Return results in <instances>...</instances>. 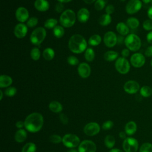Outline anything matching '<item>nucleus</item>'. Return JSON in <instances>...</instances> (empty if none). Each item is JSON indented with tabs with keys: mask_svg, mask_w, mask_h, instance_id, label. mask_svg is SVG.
<instances>
[{
	"mask_svg": "<svg viewBox=\"0 0 152 152\" xmlns=\"http://www.w3.org/2000/svg\"><path fill=\"white\" fill-rule=\"evenodd\" d=\"M38 18L36 17H32L30 18H28V20L27 21V26L28 27L30 28H33L35 26H37V24H38Z\"/></svg>",
	"mask_w": 152,
	"mask_h": 152,
	"instance_id": "obj_38",
	"label": "nucleus"
},
{
	"mask_svg": "<svg viewBox=\"0 0 152 152\" xmlns=\"http://www.w3.org/2000/svg\"><path fill=\"white\" fill-rule=\"evenodd\" d=\"M144 53L146 56L151 57L152 56V46H148L145 49Z\"/></svg>",
	"mask_w": 152,
	"mask_h": 152,
	"instance_id": "obj_48",
	"label": "nucleus"
},
{
	"mask_svg": "<svg viewBox=\"0 0 152 152\" xmlns=\"http://www.w3.org/2000/svg\"><path fill=\"white\" fill-rule=\"evenodd\" d=\"M120 1H121V2H124V1H126V0H119Z\"/></svg>",
	"mask_w": 152,
	"mask_h": 152,
	"instance_id": "obj_62",
	"label": "nucleus"
},
{
	"mask_svg": "<svg viewBox=\"0 0 152 152\" xmlns=\"http://www.w3.org/2000/svg\"><path fill=\"white\" fill-rule=\"evenodd\" d=\"M130 62L134 67L141 68L145 64V56L140 53H135L131 56Z\"/></svg>",
	"mask_w": 152,
	"mask_h": 152,
	"instance_id": "obj_13",
	"label": "nucleus"
},
{
	"mask_svg": "<svg viewBox=\"0 0 152 152\" xmlns=\"http://www.w3.org/2000/svg\"><path fill=\"white\" fill-rule=\"evenodd\" d=\"M36 145L32 142L26 143L22 148L21 152H36Z\"/></svg>",
	"mask_w": 152,
	"mask_h": 152,
	"instance_id": "obj_32",
	"label": "nucleus"
},
{
	"mask_svg": "<svg viewBox=\"0 0 152 152\" xmlns=\"http://www.w3.org/2000/svg\"><path fill=\"white\" fill-rule=\"evenodd\" d=\"M103 42L107 48H112L118 43V37L114 32L109 31L104 34Z\"/></svg>",
	"mask_w": 152,
	"mask_h": 152,
	"instance_id": "obj_12",
	"label": "nucleus"
},
{
	"mask_svg": "<svg viewBox=\"0 0 152 152\" xmlns=\"http://www.w3.org/2000/svg\"><path fill=\"white\" fill-rule=\"evenodd\" d=\"M112 21V17L110 15L105 14L102 15L99 18V23L102 26H106L109 25Z\"/></svg>",
	"mask_w": 152,
	"mask_h": 152,
	"instance_id": "obj_26",
	"label": "nucleus"
},
{
	"mask_svg": "<svg viewBox=\"0 0 152 152\" xmlns=\"http://www.w3.org/2000/svg\"><path fill=\"white\" fill-rule=\"evenodd\" d=\"M12 83V78L7 75H1L0 76V87L5 88L10 87Z\"/></svg>",
	"mask_w": 152,
	"mask_h": 152,
	"instance_id": "obj_22",
	"label": "nucleus"
},
{
	"mask_svg": "<svg viewBox=\"0 0 152 152\" xmlns=\"http://www.w3.org/2000/svg\"><path fill=\"white\" fill-rule=\"evenodd\" d=\"M115 66L116 71L121 74H127L130 69V64L129 61L122 56L118 58L116 60Z\"/></svg>",
	"mask_w": 152,
	"mask_h": 152,
	"instance_id": "obj_6",
	"label": "nucleus"
},
{
	"mask_svg": "<svg viewBox=\"0 0 152 152\" xmlns=\"http://www.w3.org/2000/svg\"><path fill=\"white\" fill-rule=\"evenodd\" d=\"M122 147L125 152H137L139 144L138 141L132 137H126L124 140Z\"/></svg>",
	"mask_w": 152,
	"mask_h": 152,
	"instance_id": "obj_8",
	"label": "nucleus"
},
{
	"mask_svg": "<svg viewBox=\"0 0 152 152\" xmlns=\"http://www.w3.org/2000/svg\"><path fill=\"white\" fill-rule=\"evenodd\" d=\"M63 144L68 148H74L80 144L79 137L73 134H66L62 137Z\"/></svg>",
	"mask_w": 152,
	"mask_h": 152,
	"instance_id": "obj_7",
	"label": "nucleus"
},
{
	"mask_svg": "<svg viewBox=\"0 0 152 152\" xmlns=\"http://www.w3.org/2000/svg\"><path fill=\"white\" fill-rule=\"evenodd\" d=\"M116 29L118 33H119L121 36L128 35L129 32V28L126 24L123 22L118 23L116 26Z\"/></svg>",
	"mask_w": 152,
	"mask_h": 152,
	"instance_id": "obj_21",
	"label": "nucleus"
},
{
	"mask_svg": "<svg viewBox=\"0 0 152 152\" xmlns=\"http://www.w3.org/2000/svg\"><path fill=\"white\" fill-rule=\"evenodd\" d=\"M59 119L64 125H66L68 123V118L67 116L64 113H61L59 115Z\"/></svg>",
	"mask_w": 152,
	"mask_h": 152,
	"instance_id": "obj_45",
	"label": "nucleus"
},
{
	"mask_svg": "<svg viewBox=\"0 0 152 152\" xmlns=\"http://www.w3.org/2000/svg\"><path fill=\"white\" fill-rule=\"evenodd\" d=\"M46 36V31L45 28L39 27L35 28L30 34V40L34 45H40Z\"/></svg>",
	"mask_w": 152,
	"mask_h": 152,
	"instance_id": "obj_5",
	"label": "nucleus"
},
{
	"mask_svg": "<svg viewBox=\"0 0 152 152\" xmlns=\"http://www.w3.org/2000/svg\"><path fill=\"white\" fill-rule=\"evenodd\" d=\"M0 94H1L0 100H2V97H3V92L2 91V90H0Z\"/></svg>",
	"mask_w": 152,
	"mask_h": 152,
	"instance_id": "obj_59",
	"label": "nucleus"
},
{
	"mask_svg": "<svg viewBox=\"0 0 152 152\" xmlns=\"http://www.w3.org/2000/svg\"><path fill=\"white\" fill-rule=\"evenodd\" d=\"M64 6L63 5V3H61V2H58L56 5H55V11L58 12V13H60V12H64L63 10H64Z\"/></svg>",
	"mask_w": 152,
	"mask_h": 152,
	"instance_id": "obj_46",
	"label": "nucleus"
},
{
	"mask_svg": "<svg viewBox=\"0 0 152 152\" xmlns=\"http://www.w3.org/2000/svg\"><path fill=\"white\" fill-rule=\"evenodd\" d=\"M151 4H152V1H151Z\"/></svg>",
	"mask_w": 152,
	"mask_h": 152,
	"instance_id": "obj_64",
	"label": "nucleus"
},
{
	"mask_svg": "<svg viewBox=\"0 0 152 152\" xmlns=\"http://www.w3.org/2000/svg\"><path fill=\"white\" fill-rule=\"evenodd\" d=\"M76 15L74 11L72 10L68 9L62 12L59 21L62 26L66 28L72 27L75 23Z\"/></svg>",
	"mask_w": 152,
	"mask_h": 152,
	"instance_id": "obj_3",
	"label": "nucleus"
},
{
	"mask_svg": "<svg viewBox=\"0 0 152 152\" xmlns=\"http://www.w3.org/2000/svg\"><path fill=\"white\" fill-rule=\"evenodd\" d=\"M15 126L18 129H22L24 126V122L21 121H17L15 124Z\"/></svg>",
	"mask_w": 152,
	"mask_h": 152,
	"instance_id": "obj_50",
	"label": "nucleus"
},
{
	"mask_svg": "<svg viewBox=\"0 0 152 152\" xmlns=\"http://www.w3.org/2000/svg\"><path fill=\"white\" fill-rule=\"evenodd\" d=\"M5 94L8 97H12L17 93V89L14 87H8L5 90Z\"/></svg>",
	"mask_w": 152,
	"mask_h": 152,
	"instance_id": "obj_40",
	"label": "nucleus"
},
{
	"mask_svg": "<svg viewBox=\"0 0 152 152\" xmlns=\"http://www.w3.org/2000/svg\"><path fill=\"white\" fill-rule=\"evenodd\" d=\"M53 35L56 37V38H61L63 37L65 33V30L64 28L62 26H56L54 28L53 31Z\"/></svg>",
	"mask_w": 152,
	"mask_h": 152,
	"instance_id": "obj_34",
	"label": "nucleus"
},
{
	"mask_svg": "<svg viewBox=\"0 0 152 152\" xmlns=\"http://www.w3.org/2000/svg\"><path fill=\"white\" fill-rule=\"evenodd\" d=\"M68 152H78V151H77L76 150H74V149H71V150H69Z\"/></svg>",
	"mask_w": 152,
	"mask_h": 152,
	"instance_id": "obj_60",
	"label": "nucleus"
},
{
	"mask_svg": "<svg viewBox=\"0 0 152 152\" xmlns=\"http://www.w3.org/2000/svg\"><path fill=\"white\" fill-rule=\"evenodd\" d=\"M67 62L70 65H72V66H75L79 64V61L78 58L72 55L69 56L67 58Z\"/></svg>",
	"mask_w": 152,
	"mask_h": 152,
	"instance_id": "obj_43",
	"label": "nucleus"
},
{
	"mask_svg": "<svg viewBox=\"0 0 152 152\" xmlns=\"http://www.w3.org/2000/svg\"><path fill=\"white\" fill-rule=\"evenodd\" d=\"M100 130L99 125L97 122H91L87 124L83 129L84 132L88 136H94L97 135Z\"/></svg>",
	"mask_w": 152,
	"mask_h": 152,
	"instance_id": "obj_11",
	"label": "nucleus"
},
{
	"mask_svg": "<svg viewBox=\"0 0 152 152\" xmlns=\"http://www.w3.org/2000/svg\"><path fill=\"white\" fill-rule=\"evenodd\" d=\"M137 129V125L134 121H129L127 122L125 126V132L128 135L134 134Z\"/></svg>",
	"mask_w": 152,
	"mask_h": 152,
	"instance_id": "obj_20",
	"label": "nucleus"
},
{
	"mask_svg": "<svg viewBox=\"0 0 152 152\" xmlns=\"http://www.w3.org/2000/svg\"><path fill=\"white\" fill-rule=\"evenodd\" d=\"M123 40H124V39H123V38H122L121 36H119V37H118V43H121L122 42Z\"/></svg>",
	"mask_w": 152,
	"mask_h": 152,
	"instance_id": "obj_57",
	"label": "nucleus"
},
{
	"mask_svg": "<svg viewBox=\"0 0 152 152\" xmlns=\"http://www.w3.org/2000/svg\"><path fill=\"white\" fill-rule=\"evenodd\" d=\"M142 27L147 31H152V20H145L142 23Z\"/></svg>",
	"mask_w": 152,
	"mask_h": 152,
	"instance_id": "obj_42",
	"label": "nucleus"
},
{
	"mask_svg": "<svg viewBox=\"0 0 152 152\" xmlns=\"http://www.w3.org/2000/svg\"><path fill=\"white\" fill-rule=\"evenodd\" d=\"M126 24L129 28L135 29L139 26L140 22L139 20L135 17H129L126 20Z\"/></svg>",
	"mask_w": 152,
	"mask_h": 152,
	"instance_id": "obj_28",
	"label": "nucleus"
},
{
	"mask_svg": "<svg viewBox=\"0 0 152 152\" xmlns=\"http://www.w3.org/2000/svg\"><path fill=\"white\" fill-rule=\"evenodd\" d=\"M58 2H61V3H67L69 2L70 1H71L72 0H57Z\"/></svg>",
	"mask_w": 152,
	"mask_h": 152,
	"instance_id": "obj_56",
	"label": "nucleus"
},
{
	"mask_svg": "<svg viewBox=\"0 0 152 152\" xmlns=\"http://www.w3.org/2000/svg\"><path fill=\"white\" fill-rule=\"evenodd\" d=\"M142 7L140 0H129L126 5L125 10L128 14H134L138 12Z\"/></svg>",
	"mask_w": 152,
	"mask_h": 152,
	"instance_id": "obj_9",
	"label": "nucleus"
},
{
	"mask_svg": "<svg viewBox=\"0 0 152 152\" xmlns=\"http://www.w3.org/2000/svg\"><path fill=\"white\" fill-rule=\"evenodd\" d=\"M34 6L37 11L41 12L46 11L49 8V4L47 0H36Z\"/></svg>",
	"mask_w": 152,
	"mask_h": 152,
	"instance_id": "obj_19",
	"label": "nucleus"
},
{
	"mask_svg": "<svg viewBox=\"0 0 152 152\" xmlns=\"http://www.w3.org/2000/svg\"><path fill=\"white\" fill-rule=\"evenodd\" d=\"M15 17L17 20L20 23H23L28 20L29 12L28 10L23 7H18L15 11Z\"/></svg>",
	"mask_w": 152,
	"mask_h": 152,
	"instance_id": "obj_15",
	"label": "nucleus"
},
{
	"mask_svg": "<svg viewBox=\"0 0 152 152\" xmlns=\"http://www.w3.org/2000/svg\"><path fill=\"white\" fill-rule=\"evenodd\" d=\"M77 17L80 23H86L90 18V12L87 8H82L78 10L77 14Z\"/></svg>",
	"mask_w": 152,
	"mask_h": 152,
	"instance_id": "obj_18",
	"label": "nucleus"
},
{
	"mask_svg": "<svg viewBox=\"0 0 152 152\" xmlns=\"http://www.w3.org/2000/svg\"><path fill=\"white\" fill-rule=\"evenodd\" d=\"M139 152H152V144L150 142L143 143L140 147Z\"/></svg>",
	"mask_w": 152,
	"mask_h": 152,
	"instance_id": "obj_37",
	"label": "nucleus"
},
{
	"mask_svg": "<svg viewBox=\"0 0 152 152\" xmlns=\"http://www.w3.org/2000/svg\"><path fill=\"white\" fill-rule=\"evenodd\" d=\"M124 43L127 49L132 52L138 50L141 46L140 38L135 34H129L124 39Z\"/></svg>",
	"mask_w": 152,
	"mask_h": 152,
	"instance_id": "obj_4",
	"label": "nucleus"
},
{
	"mask_svg": "<svg viewBox=\"0 0 152 152\" xmlns=\"http://www.w3.org/2000/svg\"><path fill=\"white\" fill-rule=\"evenodd\" d=\"M102 42V38L99 34L92 35L88 40V43L90 45L96 46L99 45Z\"/></svg>",
	"mask_w": 152,
	"mask_h": 152,
	"instance_id": "obj_29",
	"label": "nucleus"
},
{
	"mask_svg": "<svg viewBox=\"0 0 152 152\" xmlns=\"http://www.w3.org/2000/svg\"><path fill=\"white\" fill-rule=\"evenodd\" d=\"M27 134L26 130L23 129H19L14 135L15 140L19 143L24 142L27 138Z\"/></svg>",
	"mask_w": 152,
	"mask_h": 152,
	"instance_id": "obj_23",
	"label": "nucleus"
},
{
	"mask_svg": "<svg viewBox=\"0 0 152 152\" xmlns=\"http://www.w3.org/2000/svg\"><path fill=\"white\" fill-rule=\"evenodd\" d=\"M58 24V20L55 18H49L44 23V26L48 29L54 28Z\"/></svg>",
	"mask_w": 152,
	"mask_h": 152,
	"instance_id": "obj_35",
	"label": "nucleus"
},
{
	"mask_svg": "<svg viewBox=\"0 0 152 152\" xmlns=\"http://www.w3.org/2000/svg\"><path fill=\"white\" fill-rule=\"evenodd\" d=\"M105 11H106V14H109V15L112 14L114 12V11H115L114 6H113V5H111V4L108 5L106 7V8H105Z\"/></svg>",
	"mask_w": 152,
	"mask_h": 152,
	"instance_id": "obj_47",
	"label": "nucleus"
},
{
	"mask_svg": "<svg viewBox=\"0 0 152 152\" xmlns=\"http://www.w3.org/2000/svg\"><path fill=\"white\" fill-rule=\"evenodd\" d=\"M146 39L147 42L150 43L152 45V31H150V32L148 33V34H147L146 36Z\"/></svg>",
	"mask_w": 152,
	"mask_h": 152,
	"instance_id": "obj_51",
	"label": "nucleus"
},
{
	"mask_svg": "<svg viewBox=\"0 0 152 152\" xmlns=\"http://www.w3.org/2000/svg\"><path fill=\"white\" fill-rule=\"evenodd\" d=\"M96 145L91 140H84L78 145V152H96Z\"/></svg>",
	"mask_w": 152,
	"mask_h": 152,
	"instance_id": "obj_10",
	"label": "nucleus"
},
{
	"mask_svg": "<svg viewBox=\"0 0 152 152\" xmlns=\"http://www.w3.org/2000/svg\"><path fill=\"white\" fill-rule=\"evenodd\" d=\"M49 141L53 144H59L62 142V138L59 135L53 134L49 137Z\"/></svg>",
	"mask_w": 152,
	"mask_h": 152,
	"instance_id": "obj_41",
	"label": "nucleus"
},
{
	"mask_svg": "<svg viewBox=\"0 0 152 152\" xmlns=\"http://www.w3.org/2000/svg\"><path fill=\"white\" fill-rule=\"evenodd\" d=\"M43 117L42 114L33 112L28 115L24 120V127L29 132L35 133L39 131L43 125Z\"/></svg>",
	"mask_w": 152,
	"mask_h": 152,
	"instance_id": "obj_1",
	"label": "nucleus"
},
{
	"mask_svg": "<svg viewBox=\"0 0 152 152\" xmlns=\"http://www.w3.org/2000/svg\"><path fill=\"white\" fill-rule=\"evenodd\" d=\"M113 126V122L112 121H106L102 124V128L104 130H109Z\"/></svg>",
	"mask_w": 152,
	"mask_h": 152,
	"instance_id": "obj_44",
	"label": "nucleus"
},
{
	"mask_svg": "<svg viewBox=\"0 0 152 152\" xmlns=\"http://www.w3.org/2000/svg\"><path fill=\"white\" fill-rule=\"evenodd\" d=\"M84 2L86 4H92L93 2H95L96 0H83Z\"/></svg>",
	"mask_w": 152,
	"mask_h": 152,
	"instance_id": "obj_55",
	"label": "nucleus"
},
{
	"mask_svg": "<svg viewBox=\"0 0 152 152\" xmlns=\"http://www.w3.org/2000/svg\"><path fill=\"white\" fill-rule=\"evenodd\" d=\"M150 64H151V66H152V59H151V61H150Z\"/></svg>",
	"mask_w": 152,
	"mask_h": 152,
	"instance_id": "obj_61",
	"label": "nucleus"
},
{
	"mask_svg": "<svg viewBox=\"0 0 152 152\" xmlns=\"http://www.w3.org/2000/svg\"><path fill=\"white\" fill-rule=\"evenodd\" d=\"M106 5V2L104 0H96L94 2V8L97 11L102 10Z\"/></svg>",
	"mask_w": 152,
	"mask_h": 152,
	"instance_id": "obj_39",
	"label": "nucleus"
},
{
	"mask_svg": "<svg viewBox=\"0 0 152 152\" xmlns=\"http://www.w3.org/2000/svg\"><path fill=\"white\" fill-rule=\"evenodd\" d=\"M124 90L128 94H135L140 90V84L134 80H129L124 84Z\"/></svg>",
	"mask_w": 152,
	"mask_h": 152,
	"instance_id": "obj_14",
	"label": "nucleus"
},
{
	"mask_svg": "<svg viewBox=\"0 0 152 152\" xmlns=\"http://www.w3.org/2000/svg\"><path fill=\"white\" fill-rule=\"evenodd\" d=\"M121 55H122V57L126 58V57H128L129 55V50L127 48L122 49V50L121 51Z\"/></svg>",
	"mask_w": 152,
	"mask_h": 152,
	"instance_id": "obj_49",
	"label": "nucleus"
},
{
	"mask_svg": "<svg viewBox=\"0 0 152 152\" xmlns=\"http://www.w3.org/2000/svg\"><path fill=\"white\" fill-rule=\"evenodd\" d=\"M151 90H152V88H151ZM151 96H152V94H151Z\"/></svg>",
	"mask_w": 152,
	"mask_h": 152,
	"instance_id": "obj_63",
	"label": "nucleus"
},
{
	"mask_svg": "<svg viewBox=\"0 0 152 152\" xmlns=\"http://www.w3.org/2000/svg\"><path fill=\"white\" fill-rule=\"evenodd\" d=\"M109 152H124L122 150L118 148H112Z\"/></svg>",
	"mask_w": 152,
	"mask_h": 152,
	"instance_id": "obj_54",
	"label": "nucleus"
},
{
	"mask_svg": "<svg viewBox=\"0 0 152 152\" xmlns=\"http://www.w3.org/2000/svg\"><path fill=\"white\" fill-rule=\"evenodd\" d=\"M55 56V52L53 49L47 48L43 51V57L46 61H51Z\"/></svg>",
	"mask_w": 152,
	"mask_h": 152,
	"instance_id": "obj_27",
	"label": "nucleus"
},
{
	"mask_svg": "<svg viewBox=\"0 0 152 152\" xmlns=\"http://www.w3.org/2000/svg\"><path fill=\"white\" fill-rule=\"evenodd\" d=\"M119 137L121 138V139H123V140H125L126 138V134L125 132H124V131H121L119 132Z\"/></svg>",
	"mask_w": 152,
	"mask_h": 152,
	"instance_id": "obj_52",
	"label": "nucleus"
},
{
	"mask_svg": "<svg viewBox=\"0 0 152 152\" xmlns=\"http://www.w3.org/2000/svg\"><path fill=\"white\" fill-rule=\"evenodd\" d=\"M105 145L108 148H112L115 144V139L113 136L111 135H107L104 140Z\"/></svg>",
	"mask_w": 152,
	"mask_h": 152,
	"instance_id": "obj_30",
	"label": "nucleus"
},
{
	"mask_svg": "<svg viewBox=\"0 0 152 152\" xmlns=\"http://www.w3.org/2000/svg\"><path fill=\"white\" fill-rule=\"evenodd\" d=\"M140 93L143 97H148L152 94L151 88L148 86H144L140 89Z\"/></svg>",
	"mask_w": 152,
	"mask_h": 152,
	"instance_id": "obj_33",
	"label": "nucleus"
},
{
	"mask_svg": "<svg viewBox=\"0 0 152 152\" xmlns=\"http://www.w3.org/2000/svg\"><path fill=\"white\" fill-rule=\"evenodd\" d=\"M118 58V53L113 50L107 51L104 54V59L106 61L111 62L116 60Z\"/></svg>",
	"mask_w": 152,
	"mask_h": 152,
	"instance_id": "obj_25",
	"label": "nucleus"
},
{
	"mask_svg": "<svg viewBox=\"0 0 152 152\" xmlns=\"http://www.w3.org/2000/svg\"><path fill=\"white\" fill-rule=\"evenodd\" d=\"M147 15L149 19L152 20V6L150 7L147 11Z\"/></svg>",
	"mask_w": 152,
	"mask_h": 152,
	"instance_id": "obj_53",
	"label": "nucleus"
},
{
	"mask_svg": "<svg viewBox=\"0 0 152 152\" xmlns=\"http://www.w3.org/2000/svg\"><path fill=\"white\" fill-rule=\"evenodd\" d=\"M87 46L85 38L81 34L72 35L68 42L69 50L74 53H81L86 50Z\"/></svg>",
	"mask_w": 152,
	"mask_h": 152,
	"instance_id": "obj_2",
	"label": "nucleus"
},
{
	"mask_svg": "<svg viewBox=\"0 0 152 152\" xmlns=\"http://www.w3.org/2000/svg\"><path fill=\"white\" fill-rule=\"evenodd\" d=\"M27 26L24 23L17 24L14 29V33L16 37L22 39L24 37L27 33Z\"/></svg>",
	"mask_w": 152,
	"mask_h": 152,
	"instance_id": "obj_16",
	"label": "nucleus"
},
{
	"mask_svg": "<svg viewBox=\"0 0 152 152\" xmlns=\"http://www.w3.org/2000/svg\"><path fill=\"white\" fill-rule=\"evenodd\" d=\"M77 70L78 75L83 78H87L90 75L91 68L87 63L82 62L80 64Z\"/></svg>",
	"mask_w": 152,
	"mask_h": 152,
	"instance_id": "obj_17",
	"label": "nucleus"
},
{
	"mask_svg": "<svg viewBox=\"0 0 152 152\" xmlns=\"http://www.w3.org/2000/svg\"><path fill=\"white\" fill-rule=\"evenodd\" d=\"M30 56L33 60L37 61L40 57V52L39 48H33L30 52Z\"/></svg>",
	"mask_w": 152,
	"mask_h": 152,
	"instance_id": "obj_36",
	"label": "nucleus"
},
{
	"mask_svg": "<svg viewBox=\"0 0 152 152\" xmlns=\"http://www.w3.org/2000/svg\"><path fill=\"white\" fill-rule=\"evenodd\" d=\"M84 57L88 62L93 61L95 58V52L94 50L90 48L86 49L84 53Z\"/></svg>",
	"mask_w": 152,
	"mask_h": 152,
	"instance_id": "obj_31",
	"label": "nucleus"
},
{
	"mask_svg": "<svg viewBox=\"0 0 152 152\" xmlns=\"http://www.w3.org/2000/svg\"><path fill=\"white\" fill-rule=\"evenodd\" d=\"M49 108L50 111L54 113H59L62 110L63 107L61 103L58 101H52L49 104Z\"/></svg>",
	"mask_w": 152,
	"mask_h": 152,
	"instance_id": "obj_24",
	"label": "nucleus"
},
{
	"mask_svg": "<svg viewBox=\"0 0 152 152\" xmlns=\"http://www.w3.org/2000/svg\"><path fill=\"white\" fill-rule=\"evenodd\" d=\"M151 1H152V0H142V1L144 3H145V4H148V3H149L150 2H151Z\"/></svg>",
	"mask_w": 152,
	"mask_h": 152,
	"instance_id": "obj_58",
	"label": "nucleus"
}]
</instances>
